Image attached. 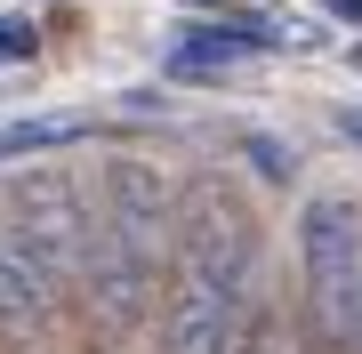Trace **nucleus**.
Returning <instances> with one entry per match:
<instances>
[{"mask_svg": "<svg viewBox=\"0 0 362 354\" xmlns=\"http://www.w3.org/2000/svg\"><path fill=\"white\" fill-rule=\"evenodd\" d=\"M258 290V225H250L242 194L218 177L177 194V225H169V298H161V354H218L226 330L250 314Z\"/></svg>", "mask_w": 362, "mask_h": 354, "instance_id": "f257e3e1", "label": "nucleus"}, {"mask_svg": "<svg viewBox=\"0 0 362 354\" xmlns=\"http://www.w3.org/2000/svg\"><path fill=\"white\" fill-rule=\"evenodd\" d=\"M298 258H306V306H314V338L330 354H362V210L354 201H306L298 225Z\"/></svg>", "mask_w": 362, "mask_h": 354, "instance_id": "f03ea898", "label": "nucleus"}, {"mask_svg": "<svg viewBox=\"0 0 362 354\" xmlns=\"http://www.w3.org/2000/svg\"><path fill=\"white\" fill-rule=\"evenodd\" d=\"M0 225H8L16 242L40 258V274L57 290L81 282V249H89V201H81V185L65 170H25L0 194Z\"/></svg>", "mask_w": 362, "mask_h": 354, "instance_id": "7ed1b4c3", "label": "nucleus"}, {"mask_svg": "<svg viewBox=\"0 0 362 354\" xmlns=\"http://www.w3.org/2000/svg\"><path fill=\"white\" fill-rule=\"evenodd\" d=\"M121 249H137L145 266L169 258V225H177V194L153 161H113L105 170V210H89Z\"/></svg>", "mask_w": 362, "mask_h": 354, "instance_id": "20e7f679", "label": "nucleus"}, {"mask_svg": "<svg viewBox=\"0 0 362 354\" xmlns=\"http://www.w3.org/2000/svg\"><path fill=\"white\" fill-rule=\"evenodd\" d=\"M274 49V33L266 25H250V16H218V25H194V33H177V49H169V73L177 81H209V73H226V65H242V57H258Z\"/></svg>", "mask_w": 362, "mask_h": 354, "instance_id": "39448f33", "label": "nucleus"}, {"mask_svg": "<svg viewBox=\"0 0 362 354\" xmlns=\"http://www.w3.org/2000/svg\"><path fill=\"white\" fill-rule=\"evenodd\" d=\"M57 306V282L40 274V258L0 225V330H40Z\"/></svg>", "mask_w": 362, "mask_h": 354, "instance_id": "423d86ee", "label": "nucleus"}, {"mask_svg": "<svg viewBox=\"0 0 362 354\" xmlns=\"http://www.w3.org/2000/svg\"><path fill=\"white\" fill-rule=\"evenodd\" d=\"M97 121L81 113H49V121H16V129H0V161H25V153H57V145H81Z\"/></svg>", "mask_w": 362, "mask_h": 354, "instance_id": "0eeeda50", "label": "nucleus"}, {"mask_svg": "<svg viewBox=\"0 0 362 354\" xmlns=\"http://www.w3.org/2000/svg\"><path fill=\"white\" fill-rule=\"evenodd\" d=\"M250 161H258L266 177H290V170H298V161H290V153H282L274 137H250Z\"/></svg>", "mask_w": 362, "mask_h": 354, "instance_id": "6e6552de", "label": "nucleus"}, {"mask_svg": "<svg viewBox=\"0 0 362 354\" xmlns=\"http://www.w3.org/2000/svg\"><path fill=\"white\" fill-rule=\"evenodd\" d=\"M0 57H33V25L25 16H0Z\"/></svg>", "mask_w": 362, "mask_h": 354, "instance_id": "1a4fd4ad", "label": "nucleus"}, {"mask_svg": "<svg viewBox=\"0 0 362 354\" xmlns=\"http://www.w3.org/2000/svg\"><path fill=\"white\" fill-rule=\"evenodd\" d=\"M338 129H346V145L362 153V105H346V113H338Z\"/></svg>", "mask_w": 362, "mask_h": 354, "instance_id": "9d476101", "label": "nucleus"}, {"mask_svg": "<svg viewBox=\"0 0 362 354\" xmlns=\"http://www.w3.org/2000/svg\"><path fill=\"white\" fill-rule=\"evenodd\" d=\"M330 16H346V25H362V0H322Z\"/></svg>", "mask_w": 362, "mask_h": 354, "instance_id": "9b49d317", "label": "nucleus"}, {"mask_svg": "<svg viewBox=\"0 0 362 354\" xmlns=\"http://www.w3.org/2000/svg\"><path fill=\"white\" fill-rule=\"evenodd\" d=\"M354 65H362V49H354Z\"/></svg>", "mask_w": 362, "mask_h": 354, "instance_id": "f8f14e48", "label": "nucleus"}, {"mask_svg": "<svg viewBox=\"0 0 362 354\" xmlns=\"http://www.w3.org/2000/svg\"><path fill=\"white\" fill-rule=\"evenodd\" d=\"M218 8H226V0H218Z\"/></svg>", "mask_w": 362, "mask_h": 354, "instance_id": "ddd939ff", "label": "nucleus"}]
</instances>
